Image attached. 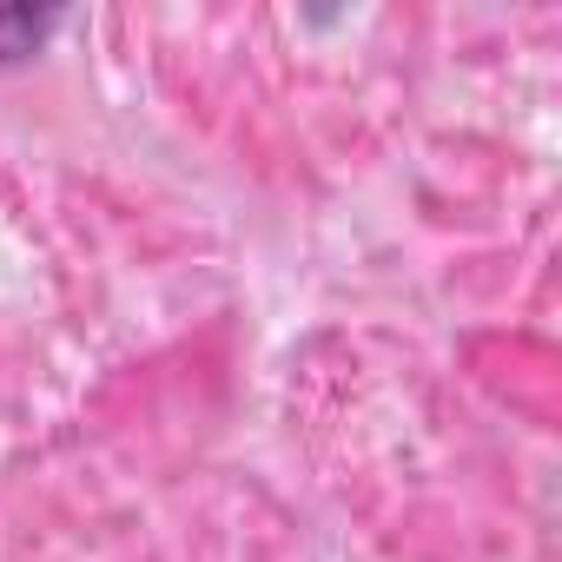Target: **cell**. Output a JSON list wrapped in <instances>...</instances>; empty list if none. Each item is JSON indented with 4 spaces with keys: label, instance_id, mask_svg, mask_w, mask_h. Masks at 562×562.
Wrapping results in <instances>:
<instances>
[{
    "label": "cell",
    "instance_id": "cell-1",
    "mask_svg": "<svg viewBox=\"0 0 562 562\" xmlns=\"http://www.w3.org/2000/svg\"><path fill=\"white\" fill-rule=\"evenodd\" d=\"M54 21H60V14L8 8V14H0V60H27V54H41V41L54 34Z\"/></svg>",
    "mask_w": 562,
    "mask_h": 562
}]
</instances>
